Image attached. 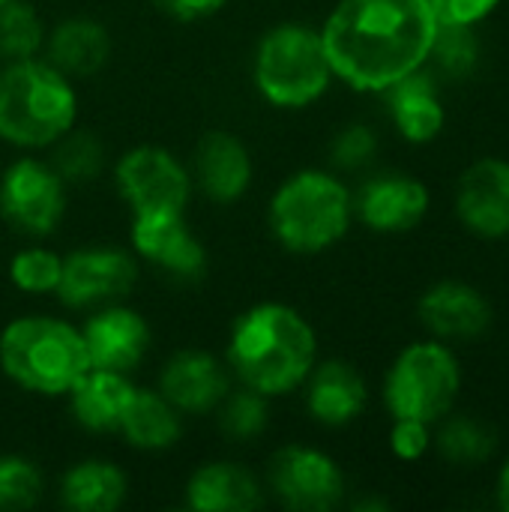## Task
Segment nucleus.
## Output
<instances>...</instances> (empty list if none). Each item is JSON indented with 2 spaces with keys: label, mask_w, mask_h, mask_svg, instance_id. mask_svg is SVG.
Here are the masks:
<instances>
[{
  "label": "nucleus",
  "mask_w": 509,
  "mask_h": 512,
  "mask_svg": "<svg viewBox=\"0 0 509 512\" xmlns=\"http://www.w3.org/2000/svg\"><path fill=\"white\" fill-rule=\"evenodd\" d=\"M429 6L438 24L477 27L501 6V0H429Z\"/></svg>",
  "instance_id": "obj_35"
},
{
  "label": "nucleus",
  "mask_w": 509,
  "mask_h": 512,
  "mask_svg": "<svg viewBox=\"0 0 509 512\" xmlns=\"http://www.w3.org/2000/svg\"><path fill=\"white\" fill-rule=\"evenodd\" d=\"M498 507L504 512H509V456L498 474Z\"/></svg>",
  "instance_id": "obj_37"
},
{
  "label": "nucleus",
  "mask_w": 509,
  "mask_h": 512,
  "mask_svg": "<svg viewBox=\"0 0 509 512\" xmlns=\"http://www.w3.org/2000/svg\"><path fill=\"white\" fill-rule=\"evenodd\" d=\"M45 27L30 3L9 0L0 6V54L9 60H30L42 51Z\"/></svg>",
  "instance_id": "obj_28"
},
{
  "label": "nucleus",
  "mask_w": 509,
  "mask_h": 512,
  "mask_svg": "<svg viewBox=\"0 0 509 512\" xmlns=\"http://www.w3.org/2000/svg\"><path fill=\"white\" fill-rule=\"evenodd\" d=\"M306 381V408L321 426H348L363 414L369 402L363 375L345 360L321 363L309 372Z\"/></svg>",
  "instance_id": "obj_18"
},
{
  "label": "nucleus",
  "mask_w": 509,
  "mask_h": 512,
  "mask_svg": "<svg viewBox=\"0 0 509 512\" xmlns=\"http://www.w3.org/2000/svg\"><path fill=\"white\" fill-rule=\"evenodd\" d=\"M333 78L321 30L306 24L273 27L255 51V84L261 96L279 108H306L318 102Z\"/></svg>",
  "instance_id": "obj_6"
},
{
  "label": "nucleus",
  "mask_w": 509,
  "mask_h": 512,
  "mask_svg": "<svg viewBox=\"0 0 509 512\" xmlns=\"http://www.w3.org/2000/svg\"><path fill=\"white\" fill-rule=\"evenodd\" d=\"M441 459L456 468H480L495 456L498 438L495 432L477 417H450L441 423L438 435L432 438Z\"/></svg>",
  "instance_id": "obj_26"
},
{
  "label": "nucleus",
  "mask_w": 509,
  "mask_h": 512,
  "mask_svg": "<svg viewBox=\"0 0 509 512\" xmlns=\"http://www.w3.org/2000/svg\"><path fill=\"white\" fill-rule=\"evenodd\" d=\"M120 432L138 450H168L180 438V417L162 393L135 390L123 414Z\"/></svg>",
  "instance_id": "obj_25"
},
{
  "label": "nucleus",
  "mask_w": 509,
  "mask_h": 512,
  "mask_svg": "<svg viewBox=\"0 0 509 512\" xmlns=\"http://www.w3.org/2000/svg\"><path fill=\"white\" fill-rule=\"evenodd\" d=\"M462 390V369L456 354L441 342H414L390 366L384 381V405L393 420H444Z\"/></svg>",
  "instance_id": "obj_7"
},
{
  "label": "nucleus",
  "mask_w": 509,
  "mask_h": 512,
  "mask_svg": "<svg viewBox=\"0 0 509 512\" xmlns=\"http://www.w3.org/2000/svg\"><path fill=\"white\" fill-rule=\"evenodd\" d=\"M120 195L129 201L132 213H183L189 201L186 168L162 147L144 144L129 150L117 165Z\"/></svg>",
  "instance_id": "obj_10"
},
{
  "label": "nucleus",
  "mask_w": 509,
  "mask_h": 512,
  "mask_svg": "<svg viewBox=\"0 0 509 512\" xmlns=\"http://www.w3.org/2000/svg\"><path fill=\"white\" fill-rule=\"evenodd\" d=\"M267 396L255 390H240L234 396H225V408L219 414V426L231 441H249L258 438L267 426Z\"/></svg>",
  "instance_id": "obj_31"
},
{
  "label": "nucleus",
  "mask_w": 509,
  "mask_h": 512,
  "mask_svg": "<svg viewBox=\"0 0 509 512\" xmlns=\"http://www.w3.org/2000/svg\"><path fill=\"white\" fill-rule=\"evenodd\" d=\"M135 387L123 372L87 369L84 378L69 390L75 420L90 432H120Z\"/></svg>",
  "instance_id": "obj_22"
},
{
  "label": "nucleus",
  "mask_w": 509,
  "mask_h": 512,
  "mask_svg": "<svg viewBox=\"0 0 509 512\" xmlns=\"http://www.w3.org/2000/svg\"><path fill=\"white\" fill-rule=\"evenodd\" d=\"M195 177L207 198L219 204L237 201L252 183V159L240 138L231 132H207L195 153Z\"/></svg>",
  "instance_id": "obj_20"
},
{
  "label": "nucleus",
  "mask_w": 509,
  "mask_h": 512,
  "mask_svg": "<svg viewBox=\"0 0 509 512\" xmlns=\"http://www.w3.org/2000/svg\"><path fill=\"white\" fill-rule=\"evenodd\" d=\"M159 393L177 411L204 414L222 405L228 396V375L216 357L204 351H180L165 363L159 375Z\"/></svg>",
  "instance_id": "obj_17"
},
{
  "label": "nucleus",
  "mask_w": 509,
  "mask_h": 512,
  "mask_svg": "<svg viewBox=\"0 0 509 512\" xmlns=\"http://www.w3.org/2000/svg\"><path fill=\"white\" fill-rule=\"evenodd\" d=\"M270 489L285 510L330 512L345 495V477L321 450L282 447L270 462Z\"/></svg>",
  "instance_id": "obj_9"
},
{
  "label": "nucleus",
  "mask_w": 509,
  "mask_h": 512,
  "mask_svg": "<svg viewBox=\"0 0 509 512\" xmlns=\"http://www.w3.org/2000/svg\"><path fill=\"white\" fill-rule=\"evenodd\" d=\"M66 210L63 177L36 159H18L0 180V213L21 234L45 237L57 228Z\"/></svg>",
  "instance_id": "obj_8"
},
{
  "label": "nucleus",
  "mask_w": 509,
  "mask_h": 512,
  "mask_svg": "<svg viewBox=\"0 0 509 512\" xmlns=\"http://www.w3.org/2000/svg\"><path fill=\"white\" fill-rule=\"evenodd\" d=\"M156 6L177 21H198L225 6V0H156Z\"/></svg>",
  "instance_id": "obj_36"
},
{
  "label": "nucleus",
  "mask_w": 509,
  "mask_h": 512,
  "mask_svg": "<svg viewBox=\"0 0 509 512\" xmlns=\"http://www.w3.org/2000/svg\"><path fill=\"white\" fill-rule=\"evenodd\" d=\"M432 447V432H429V423L423 420H408V417H399L393 420V429H390V450L405 459V462H417L429 453Z\"/></svg>",
  "instance_id": "obj_34"
},
{
  "label": "nucleus",
  "mask_w": 509,
  "mask_h": 512,
  "mask_svg": "<svg viewBox=\"0 0 509 512\" xmlns=\"http://www.w3.org/2000/svg\"><path fill=\"white\" fill-rule=\"evenodd\" d=\"M357 216L378 234H405L429 213V189L411 174L372 177L357 198Z\"/></svg>",
  "instance_id": "obj_14"
},
{
  "label": "nucleus",
  "mask_w": 509,
  "mask_h": 512,
  "mask_svg": "<svg viewBox=\"0 0 509 512\" xmlns=\"http://www.w3.org/2000/svg\"><path fill=\"white\" fill-rule=\"evenodd\" d=\"M138 279V264L123 249H81L63 258L57 294L69 309L102 306L126 297Z\"/></svg>",
  "instance_id": "obj_11"
},
{
  "label": "nucleus",
  "mask_w": 509,
  "mask_h": 512,
  "mask_svg": "<svg viewBox=\"0 0 509 512\" xmlns=\"http://www.w3.org/2000/svg\"><path fill=\"white\" fill-rule=\"evenodd\" d=\"M123 498L126 477L111 462H81L60 483V501L72 512H114Z\"/></svg>",
  "instance_id": "obj_24"
},
{
  "label": "nucleus",
  "mask_w": 509,
  "mask_h": 512,
  "mask_svg": "<svg viewBox=\"0 0 509 512\" xmlns=\"http://www.w3.org/2000/svg\"><path fill=\"white\" fill-rule=\"evenodd\" d=\"M456 216L471 234L483 240L509 237L507 159H480L462 171L456 186Z\"/></svg>",
  "instance_id": "obj_12"
},
{
  "label": "nucleus",
  "mask_w": 509,
  "mask_h": 512,
  "mask_svg": "<svg viewBox=\"0 0 509 512\" xmlns=\"http://www.w3.org/2000/svg\"><path fill=\"white\" fill-rule=\"evenodd\" d=\"M0 366L24 390L63 396L84 378L90 357L81 330L57 318L30 315L0 333Z\"/></svg>",
  "instance_id": "obj_4"
},
{
  "label": "nucleus",
  "mask_w": 509,
  "mask_h": 512,
  "mask_svg": "<svg viewBox=\"0 0 509 512\" xmlns=\"http://www.w3.org/2000/svg\"><path fill=\"white\" fill-rule=\"evenodd\" d=\"M54 153V171L63 177V183H87L102 168V144L90 132H66L57 138Z\"/></svg>",
  "instance_id": "obj_30"
},
{
  "label": "nucleus",
  "mask_w": 509,
  "mask_h": 512,
  "mask_svg": "<svg viewBox=\"0 0 509 512\" xmlns=\"http://www.w3.org/2000/svg\"><path fill=\"white\" fill-rule=\"evenodd\" d=\"M435 30L429 0H339L321 39L336 78L384 93L429 60Z\"/></svg>",
  "instance_id": "obj_1"
},
{
  "label": "nucleus",
  "mask_w": 509,
  "mask_h": 512,
  "mask_svg": "<svg viewBox=\"0 0 509 512\" xmlns=\"http://www.w3.org/2000/svg\"><path fill=\"white\" fill-rule=\"evenodd\" d=\"M81 336L87 345L90 369H108L123 375L132 372L150 348L147 321L126 306L102 309L84 324Z\"/></svg>",
  "instance_id": "obj_16"
},
{
  "label": "nucleus",
  "mask_w": 509,
  "mask_h": 512,
  "mask_svg": "<svg viewBox=\"0 0 509 512\" xmlns=\"http://www.w3.org/2000/svg\"><path fill=\"white\" fill-rule=\"evenodd\" d=\"M417 312H420L423 327L441 342L480 339L495 321L489 297L480 288L468 282H456V279H444L432 285L420 297Z\"/></svg>",
  "instance_id": "obj_13"
},
{
  "label": "nucleus",
  "mask_w": 509,
  "mask_h": 512,
  "mask_svg": "<svg viewBox=\"0 0 509 512\" xmlns=\"http://www.w3.org/2000/svg\"><path fill=\"white\" fill-rule=\"evenodd\" d=\"M351 213L354 201L339 177L327 171H300L276 189L270 201V228L288 252L315 255L348 234Z\"/></svg>",
  "instance_id": "obj_5"
},
{
  "label": "nucleus",
  "mask_w": 509,
  "mask_h": 512,
  "mask_svg": "<svg viewBox=\"0 0 509 512\" xmlns=\"http://www.w3.org/2000/svg\"><path fill=\"white\" fill-rule=\"evenodd\" d=\"M45 54H48V63L60 69L66 78L69 75L84 78L105 66L111 54V39L102 24L90 18H69L54 27Z\"/></svg>",
  "instance_id": "obj_23"
},
{
  "label": "nucleus",
  "mask_w": 509,
  "mask_h": 512,
  "mask_svg": "<svg viewBox=\"0 0 509 512\" xmlns=\"http://www.w3.org/2000/svg\"><path fill=\"white\" fill-rule=\"evenodd\" d=\"M60 270H63V258L48 249H24L9 264V276H12L15 288H21L27 294L57 291Z\"/></svg>",
  "instance_id": "obj_32"
},
{
  "label": "nucleus",
  "mask_w": 509,
  "mask_h": 512,
  "mask_svg": "<svg viewBox=\"0 0 509 512\" xmlns=\"http://www.w3.org/2000/svg\"><path fill=\"white\" fill-rule=\"evenodd\" d=\"M375 150H378L375 132L369 126H363V123H354V126H348V129H342L336 135V141H333V162L339 168L351 171V168L366 165L375 156Z\"/></svg>",
  "instance_id": "obj_33"
},
{
  "label": "nucleus",
  "mask_w": 509,
  "mask_h": 512,
  "mask_svg": "<svg viewBox=\"0 0 509 512\" xmlns=\"http://www.w3.org/2000/svg\"><path fill=\"white\" fill-rule=\"evenodd\" d=\"M3 3H9V0H0V6H3Z\"/></svg>",
  "instance_id": "obj_38"
},
{
  "label": "nucleus",
  "mask_w": 509,
  "mask_h": 512,
  "mask_svg": "<svg viewBox=\"0 0 509 512\" xmlns=\"http://www.w3.org/2000/svg\"><path fill=\"white\" fill-rule=\"evenodd\" d=\"M69 78L48 60H12L0 72V138L15 147L57 144L75 123Z\"/></svg>",
  "instance_id": "obj_3"
},
{
  "label": "nucleus",
  "mask_w": 509,
  "mask_h": 512,
  "mask_svg": "<svg viewBox=\"0 0 509 512\" xmlns=\"http://www.w3.org/2000/svg\"><path fill=\"white\" fill-rule=\"evenodd\" d=\"M480 57H483V45L474 27L438 24L432 48H429V60L435 63L438 75L450 81H462L474 75V69L480 66Z\"/></svg>",
  "instance_id": "obj_27"
},
{
  "label": "nucleus",
  "mask_w": 509,
  "mask_h": 512,
  "mask_svg": "<svg viewBox=\"0 0 509 512\" xmlns=\"http://www.w3.org/2000/svg\"><path fill=\"white\" fill-rule=\"evenodd\" d=\"M186 504L198 512H252L264 504L258 480L234 462H210L192 474Z\"/></svg>",
  "instance_id": "obj_21"
},
{
  "label": "nucleus",
  "mask_w": 509,
  "mask_h": 512,
  "mask_svg": "<svg viewBox=\"0 0 509 512\" xmlns=\"http://www.w3.org/2000/svg\"><path fill=\"white\" fill-rule=\"evenodd\" d=\"M390 117L399 129V135L411 144H429L441 135L447 123L444 102L438 96V81L432 72H423V66L393 87L384 90Z\"/></svg>",
  "instance_id": "obj_19"
},
{
  "label": "nucleus",
  "mask_w": 509,
  "mask_h": 512,
  "mask_svg": "<svg viewBox=\"0 0 509 512\" xmlns=\"http://www.w3.org/2000/svg\"><path fill=\"white\" fill-rule=\"evenodd\" d=\"M318 339L309 321L282 303H264L237 318L228 363L243 387L261 396H285L315 369Z\"/></svg>",
  "instance_id": "obj_2"
},
{
  "label": "nucleus",
  "mask_w": 509,
  "mask_h": 512,
  "mask_svg": "<svg viewBox=\"0 0 509 512\" xmlns=\"http://www.w3.org/2000/svg\"><path fill=\"white\" fill-rule=\"evenodd\" d=\"M132 246L150 264L183 279H198L207 267L204 246L186 228L183 213H138L132 222Z\"/></svg>",
  "instance_id": "obj_15"
},
{
  "label": "nucleus",
  "mask_w": 509,
  "mask_h": 512,
  "mask_svg": "<svg viewBox=\"0 0 509 512\" xmlns=\"http://www.w3.org/2000/svg\"><path fill=\"white\" fill-rule=\"evenodd\" d=\"M42 474L30 459L0 456V512L30 510L42 498Z\"/></svg>",
  "instance_id": "obj_29"
}]
</instances>
